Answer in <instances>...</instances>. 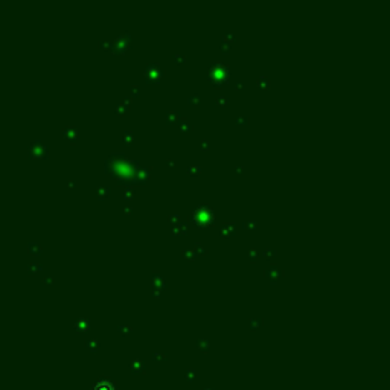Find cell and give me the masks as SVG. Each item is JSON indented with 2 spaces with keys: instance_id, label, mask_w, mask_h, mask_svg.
I'll use <instances>...</instances> for the list:
<instances>
[{
  "instance_id": "18",
  "label": "cell",
  "mask_w": 390,
  "mask_h": 390,
  "mask_svg": "<svg viewBox=\"0 0 390 390\" xmlns=\"http://www.w3.org/2000/svg\"><path fill=\"white\" fill-rule=\"evenodd\" d=\"M216 102H218V104H225L227 99H225V96H220V98L216 99Z\"/></svg>"
},
{
  "instance_id": "19",
  "label": "cell",
  "mask_w": 390,
  "mask_h": 390,
  "mask_svg": "<svg viewBox=\"0 0 390 390\" xmlns=\"http://www.w3.org/2000/svg\"><path fill=\"white\" fill-rule=\"evenodd\" d=\"M246 227H248V229H253V227H256V223L255 221H248V223H246Z\"/></svg>"
},
{
  "instance_id": "12",
  "label": "cell",
  "mask_w": 390,
  "mask_h": 390,
  "mask_svg": "<svg viewBox=\"0 0 390 390\" xmlns=\"http://www.w3.org/2000/svg\"><path fill=\"white\" fill-rule=\"evenodd\" d=\"M29 253L38 255V253H40V247H38L37 244H34V242H31V244H29Z\"/></svg>"
},
{
  "instance_id": "21",
  "label": "cell",
  "mask_w": 390,
  "mask_h": 390,
  "mask_svg": "<svg viewBox=\"0 0 390 390\" xmlns=\"http://www.w3.org/2000/svg\"><path fill=\"white\" fill-rule=\"evenodd\" d=\"M273 253H274V250H268V248H267V250H265V258H270L268 255H273Z\"/></svg>"
},
{
  "instance_id": "13",
  "label": "cell",
  "mask_w": 390,
  "mask_h": 390,
  "mask_svg": "<svg viewBox=\"0 0 390 390\" xmlns=\"http://www.w3.org/2000/svg\"><path fill=\"white\" fill-rule=\"evenodd\" d=\"M180 127H181V130H185V131H186V130H190V124L188 122V120H186V119H185V120H181Z\"/></svg>"
},
{
  "instance_id": "15",
  "label": "cell",
  "mask_w": 390,
  "mask_h": 390,
  "mask_svg": "<svg viewBox=\"0 0 390 390\" xmlns=\"http://www.w3.org/2000/svg\"><path fill=\"white\" fill-rule=\"evenodd\" d=\"M124 140H125V142H131V140H133V134H131L130 131H125V133H124Z\"/></svg>"
},
{
  "instance_id": "14",
  "label": "cell",
  "mask_w": 390,
  "mask_h": 390,
  "mask_svg": "<svg viewBox=\"0 0 390 390\" xmlns=\"http://www.w3.org/2000/svg\"><path fill=\"white\" fill-rule=\"evenodd\" d=\"M177 118H178L177 113H168V114H166V119H168L169 122H171V120H172V122H174V120H177Z\"/></svg>"
},
{
  "instance_id": "6",
  "label": "cell",
  "mask_w": 390,
  "mask_h": 390,
  "mask_svg": "<svg viewBox=\"0 0 390 390\" xmlns=\"http://www.w3.org/2000/svg\"><path fill=\"white\" fill-rule=\"evenodd\" d=\"M92 390H116V387H114V384H113L111 381H108V379H99L95 386H93V389Z\"/></svg>"
},
{
  "instance_id": "22",
  "label": "cell",
  "mask_w": 390,
  "mask_h": 390,
  "mask_svg": "<svg viewBox=\"0 0 390 390\" xmlns=\"http://www.w3.org/2000/svg\"><path fill=\"white\" fill-rule=\"evenodd\" d=\"M255 255H256V251H255V250H250V258H251V259H255Z\"/></svg>"
},
{
  "instance_id": "7",
  "label": "cell",
  "mask_w": 390,
  "mask_h": 390,
  "mask_svg": "<svg viewBox=\"0 0 390 390\" xmlns=\"http://www.w3.org/2000/svg\"><path fill=\"white\" fill-rule=\"evenodd\" d=\"M265 274H267V277H268L270 281H276V279H279V277L282 276V271H281L277 267H270Z\"/></svg>"
},
{
  "instance_id": "23",
  "label": "cell",
  "mask_w": 390,
  "mask_h": 390,
  "mask_svg": "<svg viewBox=\"0 0 390 390\" xmlns=\"http://www.w3.org/2000/svg\"><path fill=\"white\" fill-rule=\"evenodd\" d=\"M238 120H241V124H244V122L247 120V118H242V116H239V118H238Z\"/></svg>"
},
{
  "instance_id": "1",
  "label": "cell",
  "mask_w": 390,
  "mask_h": 390,
  "mask_svg": "<svg viewBox=\"0 0 390 390\" xmlns=\"http://www.w3.org/2000/svg\"><path fill=\"white\" fill-rule=\"evenodd\" d=\"M118 159H114V155H111V159L105 163V166L110 165V171L111 175L119 180L120 183L128 180V178H134L137 183H143L146 177H148V171L145 168L137 166L136 162L128 160L124 154H116Z\"/></svg>"
},
{
  "instance_id": "5",
  "label": "cell",
  "mask_w": 390,
  "mask_h": 390,
  "mask_svg": "<svg viewBox=\"0 0 390 390\" xmlns=\"http://www.w3.org/2000/svg\"><path fill=\"white\" fill-rule=\"evenodd\" d=\"M31 155H37V157H46V146L40 140H35L31 145Z\"/></svg>"
},
{
  "instance_id": "8",
  "label": "cell",
  "mask_w": 390,
  "mask_h": 390,
  "mask_svg": "<svg viewBox=\"0 0 390 390\" xmlns=\"http://www.w3.org/2000/svg\"><path fill=\"white\" fill-rule=\"evenodd\" d=\"M64 136H66L69 140H76L78 133H76V130H75L73 127H67V128H64Z\"/></svg>"
},
{
  "instance_id": "17",
  "label": "cell",
  "mask_w": 390,
  "mask_h": 390,
  "mask_svg": "<svg viewBox=\"0 0 390 390\" xmlns=\"http://www.w3.org/2000/svg\"><path fill=\"white\" fill-rule=\"evenodd\" d=\"M200 172V168L198 166H192L190 168V174H198Z\"/></svg>"
},
{
  "instance_id": "20",
  "label": "cell",
  "mask_w": 390,
  "mask_h": 390,
  "mask_svg": "<svg viewBox=\"0 0 390 390\" xmlns=\"http://www.w3.org/2000/svg\"><path fill=\"white\" fill-rule=\"evenodd\" d=\"M195 247H197V250H198V255H203V253L206 251V250H204V247H203V246H200V244H197Z\"/></svg>"
},
{
  "instance_id": "24",
  "label": "cell",
  "mask_w": 390,
  "mask_h": 390,
  "mask_svg": "<svg viewBox=\"0 0 390 390\" xmlns=\"http://www.w3.org/2000/svg\"><path fill=\"white\" fill-rule=\"evenodd\" d=\"M174 58H175V59H185V57H180V55H175Z\"/></svg>"
},
{
  "instance_id": "16",
  "label": "cell",
  "mask_w": 390,
  "mask_h": 390,
  "mask_svg": "<svg viewBox=\"0 0 390 390\" xmlns=\"http://www.w3.org/2000/svg\"><path fill=\"white\" fill-rule=\"evenodd\" d=\"M189 102H190V104H194V102H195V104H198V102H200V96H198V95H192V96H190V99H189Z\"/></svg>"
},
{
  "instance_id": "9",
  "label": "cell",
  "mask_w": 390,
  "mask_h": 390,
  "mask_svg": "<svg viewBox=\"0 0 390 390\" xmlns=\"http://www.w3.org/2000/svg\"><path fill=\"white\" fill-rule=\"evenodd\" d=\"M223 235L224 236H227V235H232L233 232H235V225H232V224H225V225H223Z\"/></svg>"
},
{
  "instance_id": "10",
  "label": "cell",
  "mask_w": 390,
  "mask_h": 390,
  "mask_svg": "<svg viewBox=\"0 0 390 390\" xmlns=\"http://www.w3.org/2000/svg\"><path fill=\"white\" fill-rule=\"evenodd\" d=\"M96 194H98L99 197H107V195L110 194V188H107V186H101V188H98Z\"/></svg>"
},
{
  "instance_id": "11",
  "label": "cell",
  "mask_w": 390,
  "mask_h": 390,
  "mask_svg": "<svg viewBox=\"0 0 390 390\" xmlns=\"http://www.w3.org/2000/svg\"><path fill=\"white\" fill-rule=\"evenodd\" d=\"M258 84H259V87H270V81L267 79V78H264V76H261V78H258Z\"/></svg>"
},
{
  "instance_id": "2",
  "label": "cell",
  "mask_w": 390,
  "mask_h": 390,
  "mask_svg": "<svg viewBox=\"0 0 390 390\" xmlns=\"http://www.w3.org/2000/svg\"><path fill=\"white\" fill-rule=\"evenodd\" d=\"M192 216H194V221L200 225H207L213 220L212 210L209 209V206H201V207H198L195 212L192 213Z\"/></svg>"
},
{
  "instance_id": "3",
  "label": "cell",
  "mask_w": 390,
  "mask_h": 390,
  "mask_svg": "<svg viewBox=\"0 0 390 390\" xmlns=\"http://www.w3.org/2000/svg\"><path fill=\"white\" fill-rule=\"evenodd\" d=\"M227 73H229V69L224 64H213L210 69V81H213L215 84H223L227 79Z\"/></svg>"
},
{
  "instance_id": "4",
  "label": "cell",
  "mask_w": 390,
  "mask_h": 390,
  "mask_svg": "<svg viewBox=\"0 0 390 390\" xmlns=\"http://www.w3.org/2000/svg\"><path fill=\"white\" fill-rule=\"evenodd\" d=\"M163 75V70L159 67V64H151V66H148V69L145 72V78H148V79H159L160 76Z\"/></svg>"
}]
</instances>
